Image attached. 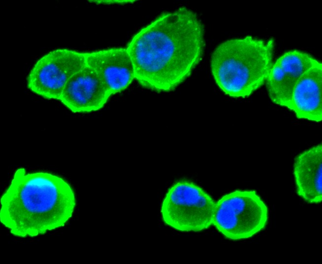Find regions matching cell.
<instances>
[{
    "label": "cell",
    "instance_id": "cell-1",
    "mask_svg": "<svg viewBox=\"0 0 322 264\" xmlns=\"http://www.w3.org/2000/svg\"><path fill=\"white\" fill-rule=\"evenodd\" d=\"M204 27L197 15L186 7L163 13L141 29L126 48L134 79L158 92L174 90L202 59Z\"/></svg>",
    "mask_w": 322,
    "mask_h": 264
},
{
    "label": "cell",
    "instance_id": "cell-2",
    "mask_svg": "<svg viewBox=\"0 0 322 264\" xmlns=\"http://www.w3.org/2000/svg\"><path fill=\"white\" fill-rule=\"evenodd\" d=\"M0 220L12 234L37 236L64 226L75 205V194L63 178L18 169L1 198Z\"/></svg>",
    "mask_w": 322,
    "mask_h": 264
},
{
    "label": "cell",
    "instance_id": "cell-3",
    "mask_svg": "<svg viewBox=\"0 0 322 264\" xmlns=\"http://www.w3.org/2000/svg\"><path fill=\"white\" fill-rule=\"evenodd\" d=\"M274 48L273 38L251 36L222 42L210 59L216 83L229 96H249L266 82L273 64Z\"/></svg>",
    "mask_w": 322,
    "mask_h": 264
},
{
    "label": "cell",
    "instance_id": "cell-4",
    "mask_svg": "<svg viewBox=\"0 0 322 264\" xmlns=\"http://www.w3.org/2000/svg\"><path fill=\"white\" fill-rule=\"evenodd\" d=\"M216 202L204 190L187 179L177 181L162 202L163 222L180 232H200L213 225Z\"/></svg>",
    "mask_w": 322,
    "mask_h": 264
},
{
    "label": "cell",
    "instance_id": "cell-5",
    "mask_svg": "<svg viewBox=\"0 0 322 264\" xmlns=\"http://www.w3.org/2000/svg\"><path fill=\"white\" fill-rule=\"evenodd\" d=\"M267 207L255 190H236L216 202L214 225L225 238H250L263 230L268 222Z\"/></svg>",
    "mask_w": 322,
    "mask_h": 264
},
{
    "label": "cell",
    "instance_id": "cell-6",
    "mask_svg": "<svg viewBox=\"0 0 322 264\" xmlns=\"http://www.w3.org/2000/svg\"><path fill=\"white\" fill-rule=\"evenodd\" d=\"M86 65L84 53L66 49L53 50L33 65L27 79V87L44 98L59 100L69 78Z\"/></svg>",
    "mask_w": 322,
    "mask_h": 264
},
{
    "label": "cell",
    "instance_id": "cell-7",
    "mask_svg": "<svg viewBox=\"0 0 322 264\" xmlns=\"http://www.w3.org/2000/svg\"><path fill=\"white\" fill-rule=\"evenodd\" d=\"M321 63L311 55L301 51L284 53L273 63L266 81L271 100L290 109L297 81L309 69Z\"/></svg>",
    "mask_w": 322,
    "mask_h": 264
},
{
    "label": "cell",
    "instance_id": "cell-8",
    "mask_svg": "<svg viewBox=\"0 0 322 264\" xmlns=\"http://www.w3.org/2000/svg\"><path fill=\"white\" fill-rule=\"evenodd\" d=\"M95 69L86 65L67 82L59 100L74 113L101 109L111 96Z\"/></svg>",
    "mask_w": 322,
    "mask_h": 264
},
{
    "label": "cell",
    "instance_id": "cell-9",
    "mask_svg": "<svg viewBox=\"0 0 322 264\" xmlns=\"http://www.w3.org/2000/svg\"><path fill=\"white\" fill-rule=\"evenodd\" d=\"M84 54L86 64L95 70L111 95L125 89L134 79L133 63L127 48Z\"/></svg>",
    "mask_w": 322,
    "mask_h": 264
},
{
    "label": "cell",
    "instance_id": "cell-10",
    "mask_svg": "<svg viewBox=\"0 0 322 264\" xmlns=\"http://www.w3.org/2000/svg\"><path fill=\"white\" fill-rule=\"evenodd\" d=\"M322 146L318 144L297 155L293 172L297 195L309 204L322 201Z\"/></svg>",
    "mask_w": 322,
    "mask_h": 264
},
{
    "label": "cell",
    "instance_id": "cell-11",
    "mask_svg": "<svg viewBox=\"0 0 322 264\" xmlns=\"http://www.w3.org/2000/svg\"><path fill=\"white\" fill-rule=\"evenodd\" d=\"M289 110L298 118L315 122L322 121V63L309 69L297 81Z\"/></svg>",
    "mask_w": 322,
    "mask_h": 264
}]
</instances>
